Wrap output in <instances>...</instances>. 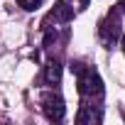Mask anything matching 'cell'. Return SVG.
Wrapping results in <instances>:
<instances>
[{
    "mask_svg": "<svg viewBox=\"0 0 125 125\" xmlns=\"http://www.w3.org/2000/svg\"><path fill=\"white\" fill-rule=\"evenodd\" d=\"M59 81H61V64L56 59H52L49 64L44 66V83L47 86H56Z\"/></svg>",
    "mask_w": 125,
    "mask_h": 125,
    "instance_id": "obj_6",
    "label": "cell"
},
{
    "mask_svg": "<svg viewBox=\"0 0 125 125\" xmlns=\"http://www.w3.org/2000/svg\"><path fill=\"white\" fill-rule=\"evenodd\" d=\"M47 20H54V25H66V22L74 20V8L69 3H56Z\"/></svg>",
    "mask_w": 125,
    "mask_h": 125,
    "instance_id": "obj_5",
    "label": "cell"
},
{
    "mask_svg": "<svg viewBox=\"0 0 125 125\" xmlns=\"http://www.w3.org/2000/svg\"><path fill=\"white\" fill-rule=\"evenodd\" d=\"M115 8H118V10L125 15V0H118V5H115Z\"/></svg>",
    "mask_w": 125,
    "mask_h": 125,
    "instance_id": "obj_8",
    "label": "cell"
},
{
    "mask_svg": "<svg viewBox=\"0 0 125 125\" xmlns=\"http://www.w3.org/2000/svg\"><path fill=\"white\" fill-rule=\"evenodd\" d=\"M98 34H101V42H103L105 47H110V44L123 34V22H120V10H118V8H113V10L101 20Z\"/></svg>",
    "mask_w": 125,
    "mask_h": 125,
    "instance_id": "obj_2",
    "label": "cell"
},
{
    "mask_svg": "<svg viewBox=\"0 0 125 125\" xmlns=\"http://www.w3.org/2000/svg\"><path fill=\"white\" fill-rule=\"evenodd\" d=\"M42 113H44V118H47V120H52V123L64 120V115H66L64 98H61L59 93H54V91L42 93Z\"/></svg>",
    "mask_w": 125,
    "mask_h": 125,
    "instance_id": "obj_3",
    "label": "cell"
},
{
    "mask_svg": "<svg viewBox=\"0 0 125 125\" xmlns=\"http://www.w3.org/2000/svg\"><path fill=\"white\" fill-rule=\"evenodd\" d=\"M44 3V0H17V5L22 8V10H27V12H32V10H37L39 5Z\"/></svg>",
    "mask_w": 125,
    "mask_h": 125,
    "instance_id": "obj_7",
    "label": "cell"
},
{
    "mask_svg": "<svg viewBox=\"0 0 125 125\" xmlns=\"http://www.w3.org/2000/svg\"><path fill=\"white\" fill-rule=\"evenodd\" d=\"M71 71L76 74L81 103L101 105V101H103V81H101L98 71L91 69V66H86V64H79V61H74V64H71Z\"/></svg>",
    "mask_w": 125,
    "mask_h": 125,
    "instance_id": "obj_1",
    "label": "cell"
},
{
    "mask_svg": "<svg viewBox=\"0 0 125 125\" xmlns=\"http://www.w3.org/2000/svg\"><path fill=\"white\" fill-rule=\"evenodd\" d=\"M101 120H103V105L81 103V108L76 113V123L79 125H98Z\"/></svg>",
    "mask_w": 125,
    "mask_h": 125,
    "instance_id": "obj_4",
    "label": "cell"
},
{
    "mask_svg": "<svg viewBox=\"0 0 125 125\" xmlns=\"http://www.w3.org/2000/svg\"><path fill=\"white\" fill-rule=\"evenodd\" d=\"M123 49H125V34H123Z\"/></svg>",
    "mask_w": 125,
    "mask_h": 125,
    "instance_id": "obj_9",
    "label": "cell"
}]
</instances>
